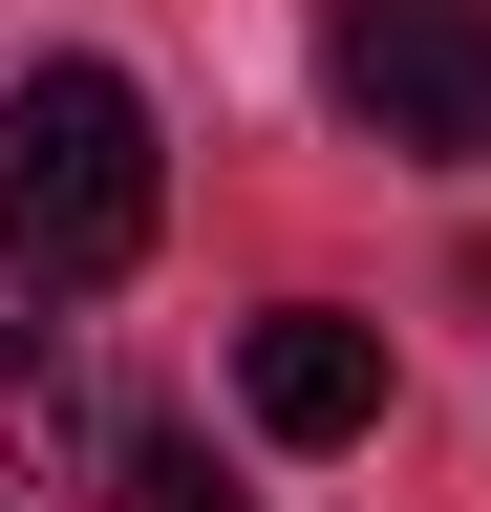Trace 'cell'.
<instances>
[{
  "instance_id": "277c9868",
  "label": "cell",
  "mask_w": 491,
  "mask_h": 512,
  "mask_svg": "<svg viewBox=\"0 0 491 512\" xmlns=\"http://www.w3.org/2000/svg\"><path fill=\"white\" fill-rule=\"evenodd\" d=\"M0 470H86V363L0 299Z\"/></svg>"
},
{
  "instance_id": "5b68a950",
  "label": "cell",
  "mask_w": 491,
  "mask_h": 512,
  "mask_svg": "<svg viewBox=\"0 0 491 512\" xmlns=\"http://www.w3.org/2000/svg\"><path fill=\"white\" fill-rule=\"evenodd\" d=\"M107 470H129V512H235V491H214V448H193V427H129V448H107Z\"/></svg>"
},
{
  "instance_id": "6da1fadb",
  "label": "cell",
  "mask_w": 491,
  "mask_h": 512,
  "mask_svg": "<svg viewBox=\"0 0 491 512\" xmlns=\"http://www.w3.org/2000/svg\"><path fill=\"white\" fill-rule=\"evenodd\" d=\"M150 256V86L129 64H22L0 86V278L107 299Z\"/></svg>"
},
{
  "instance_id": "3957f363",
  "label": "cell",
  "mask_w": 491,
  "mask_h": 512,
  "mask_svg": "<svg viewBox=\"0 0 491 512\" xmlns=\"http://www.w3.org/2000/svg\"><path fill=\"white\" fill-rule=\"evenodd\" d=\"M235 406H257L278 448H363V427H385V320H342V299L235 320Z\"/></svg>"
},
{
  "instance_id": "7a4b0ae2",
  "label": "cell",
  "mask_w": 491,
  "mask_h": 512,
  "mask_svg": "<svg viewBox=\"0 0 491 512\" xmlns=\"http://www.w3.org/2000/svg\"><path fill=\"white\" fill-rule=\"evenodd\" d=\"M321 86L427 171H491V0H321Z\"/></svg>"
}]
</instances>
